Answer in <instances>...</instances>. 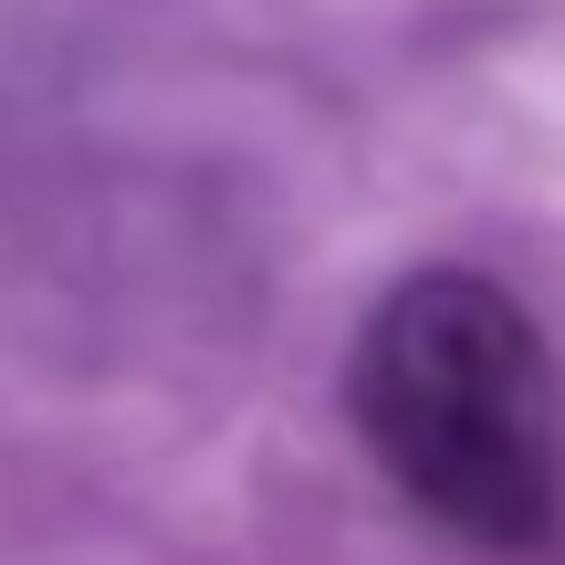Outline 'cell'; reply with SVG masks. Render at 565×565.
<instances>
[{
    "label": "cell",
    "instance_id": "obj_1",
    "mask_svg": "<svg viewBox=\"0 0 565 565\" xmlns=\"http://www.w3.org/2000/svg\"><path fill=\"white\" fill-rule=\"evenodd\" d=\"M345 419L419 524L482 565H565V366L513 282L398 273L345 356Z\"/></svg>",
    "mask_w": 565,
    "mask_h": 565
}]
</instances>
